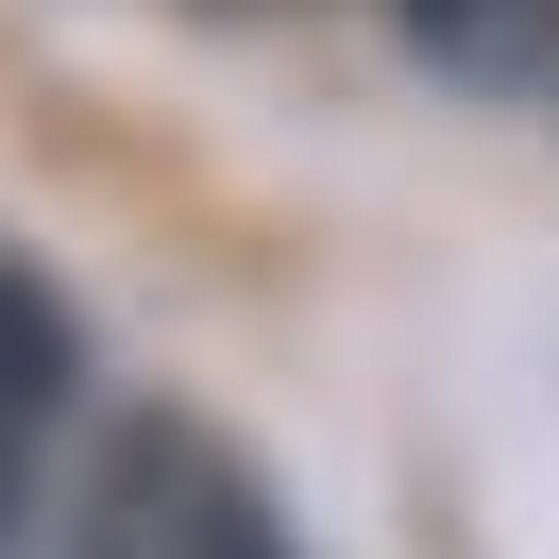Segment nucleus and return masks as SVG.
<instances>
[{
	"label": "nucleus",
	"instance_id": "obj_2",
	"mask_svg": "<svg viewBox=\"0 0 559 559\" xmlns=\"http://www.w3.org/2000/svg\"><path fill=\"white\" fill-rule=\"evenodd\" d=\"M69 390H85L69 306H51V272H35V254H0V559H17V525H35V491H51Z\"/></svg>",
	"mask_w": 559,
	"mask_h": 559
},
{
	"label": "nucleus",
	"instance_id": "obj_3",
	"mask_svg": "<svg viewBox=\"0 0 559 559\" xmlns=\"http://www.w3.org/2000/svg\"><path fill=\"white\" fill-rule=\"evenodd\" d=\"M390 17H407V51H441L475 85H543L559 69V0H390Z\"/></svg>",
	"mask_w": 559,
	"mask_h": 559
},
{
	"label": "nucleus",
	"instance_id": "obj_1",
	"mask_svg": "<svg viewBox=\"0 0 559 559\" xmlns=\"http://www.w3.org/2000/svg\"><path fill=\"white\" fill-rule=\"evenodd\" d=\"M119 559H288V543H272V491L221 441L136 424V441H119Z\"/></svg>",
	"mask_w": 559,
	"mask_h": 559
}]
</instances>
